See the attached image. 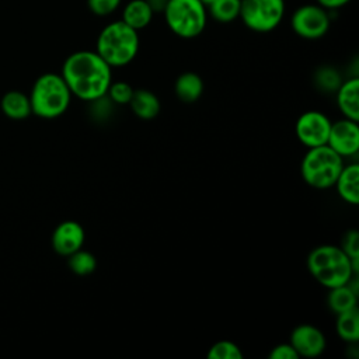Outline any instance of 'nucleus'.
<instances>
[{
    "label": "nucleus",
    "instance_id": "obj_1",
    "mask_svg": "<svg viewBox=\"0 0 359 359\" xmlns=\"http://www.w3.org/2000/svg\"><path fill=\"white\" fill-rule=\"evenodd\" d=\"M62 77L72 95L91 102L107 94L112 67L95 50H77L63 62Z\"/></svg>",
    "mask_w": 359,
    "mask_h": 359
},
{
    "label": "nucleus",
    "instance_id": "obj_2",
    "mask_svg": "<svg viewBox=\"0 0 359 359\" xmlns=\"http://www.w3.org/2000/svg\"><path fill=\"white\" fill-rule=\"evenodd\" d=\"M139 46V31L130 28L122 20H115L100 31L95 52L111 67H122L136 57Z\"/></svg>",
    "mask_w": 359,
    "mask_h": 359
},
{
    "label": "nucleus",
    "instance_id": "obj_3",
    "mask_svg": "<svg viewBox=\"0 0 359 359\" xmlns=\"http://www.w3.org/2000/svg\"><path fill=\"white\" fill-rule=\"evenodd\" d=\"M307 269L327 289L345 285L356 275L352 269L351 258L341 247L332 244H323L313 248L307 257Z\"/></svg>",
    "mask_w": 359,
    "mask_h": 359
},
{
    "label": "nucleus",
    "instance_id": "obj_4",
    "mask_svg": "<svg viewBox=\"0 0 359 359\" xmlns=\"http://www.w3.org/2000/svg\"><path fill=\"white\" fill-rule=\"evenodd\" d=\"M72 93L62 74L45 73L39 76L31 90L29 102L32 114L52 119L66 112L70 105Z\"/></svg>",
    "mask_w": 359,
    "mask_h": 359
},
{
    "label": "nucleus",
    "instance_id": "obj_5",
    "mask_svg": "<svg viewBox=\"0 0 359 359\" xmlns=\"http://www.w3.org/2000/svg\"><path fill=\"white\" fill-rule=\"evenodd\" d=\"M344 167L342 157L330 146L323 144L310 147L300 165V172L304 182L316 189H327L334 187Z\"/></svg>",
    "mask_w": 359,
    "mask_h": 359
},
{
    "label": "nucleus",
    "instance_id": "obj_6",
    "mask_svg": "<svg viewBox=\"0 0 359 359\" xmlns=\"http://www.w3.org/2000/svg\"><path fill=\"white\" fill-rule=\"evenodd\" d=\"M163 14L170 31L184 39L201 35L208 22V8L201 0H167Z\"/></svg>",
    "mask_w": 359,
    "mask_h": 359
},
{
    "label": "nucleus",
    "instance_id": "obj_7",
    "mask_svg": "<svg viewBox=\"0 0 359 359\" xmlns=\"http://www.w3.org/2000/svg\"><path fill=\"white\" fill-rule=\"evenodd\" d=\"M285 11V0H241L238 18L248 29L265 34L282 22Z\"/></svg>",
    "mask_w": 359,
    "mask_h": 359
},
{
    "label": "nucleus",
    "instance_id": "obj_8",
    "mask_svg": "<svg viewBox=\"0 0 359 359\" xmlns=\"http://www.w3.org/2000/svg\"><path fill=\"white\" fill-rule=\"evenodd\" d=\"M331 25L330 10L317 3H307L297 7L290 17L293 32L303 39H318L324 36Z\"/></svg>",
    "mask_w": 359,
    "mask_h": 359
},
{
    "label": "nucleus",
    "instance_id": "obj_9",
    "mask_svg": "<svg viewBox=\"0 0 359 359\" xmlns=\"http://www.w3.org/2000/svg\"><path fill=\"white\" fill-rule=\"evenodd\" d=\"M330 128L331 121L325 114L320 111H306L297 118L294 132L299 142L310 149L327 144Z\"/></svg>",
    "mask_w": 359,
    "mask_h": 359
},
{
    "label": "nucleus",
    "instance_id": "obj_10",
    "mask_svg": "<svg viewBox=\"0 0 359 359\" xmlns=\"http://www.w3.org/2000/svg\"><path fill=\"white\" fill-rule=\"evenodd\" d=\"M327 146H330L342 158L352 157L359 150V126L356 121L342 118L331 122Z\"/></svg>",
    "mask_w": 359,
    "mask_h": 359
},
{
    "label": "nucleus",
    "instance_id": "obj_11",
    "mask_svg": "<svg viewBox=\"0 0 359 359\" xmlns=\"http://www.w3.org/2000/svg\"><path fill=\"white\" fill-rule=\"evenodd\" d=\"M289 342L297 352L299 358H317L327 346V341L321 330L313 324H300L290 332Z\"/></svg>",
    "mask_w": 359,
    "mask_h": 359
},
{
    "label": "nucleus",
    "instance_id": "obj_12",
    "mask_svg": "<svg viewBox=\"0 0 359 359\" xmlns=\"http://www.w3.org/2000/svg\"><path fill=\"white\" fill-rule=\"evenodd\" d=\"M84 229L79 222L65 220L56 226L52 234L53 250L65 257L80 250L84 244Z\"/></svg>",
    "mask_w": 359,
    "mask_h": 359
},
{
    "label": "nucleus",
    "instance_id": "obj_13",
    "mask_svg": "<svg viewBox=\"0 0 359 359\" xmlns=\"http://www.w3.org/2000/svg\"><path fill=\"white\" fill-rule=\"evenodd\" d=\"M337 104L344 118L359 121V79L352 77L342 81L337 88Z\"/></svg>",
    "mask_w": 359,
    "mask_h": 359
},
{
    "label": "nucleus",
    "instance_id": "obj_14",
    "mask_svg": "<svg viewBox=\"0 0 359 359\" xmlns=\"http://www.w3.org/2000/svg\"><path fill=\"white\" fill-rule=\"evenodd\" d=\"M334 187L339 198L349 203L358 205L359 203V164L351 163L344 165Z\"/></svg>",
    "mask_w": 359,
    "mask_h": 359
},
{
    "label": "nucleus",
    "instance_id": "obj_15",
    "mask_svg": "<svg viewBox=\"0 0 359 359\" xmlns=\"http://www.w3.org/2000/svg\"><path fill=\"white\" fill-rule=\"evenodd\" d=\"M128 105L137 118L144 121L156 118L161 108L158 97L153 91L146 88L135 90Z\"/></svg>",
    "mask_w": 359,
    "mask_h": 359
},
{
    "label": "nucleus",
    "instance_id": "obj_16",
    "mask_svg": "<svg viewBox=\"0 0 359 359\" xmlns=\"http://www.w3.org/2000/svg\"><path fill=\"white\" fill-rule=\"evenodd\" d=\"M153 14L154 11L147 0H129L123 6L121 20L130 28L140 31L151 22Z\"/></svg>",
    "mask_w": 359,
    "mask_h": 359
},
{
    "label": "nucleus",
    "instance_id": "obj_17",
    "mask_svg": "<svg viewBox=\"0 0 359 359\" xmlns=\"http://www.w3.org/2000/svg\"><path fill=\"white\" fill-rule=\"evenodd\" d=\"M174 93L182 102H195L203 93V80L198 73L185 72L177 77Z\"/></svg>",
    "mask_w": 359,
    "mask_h": 359
},
{
    "label": "nucleus",
    "instance_id": "obj_18",
    "mask_svg": "<svg viewBox=\"0 0 359 359\" xmlns=\"http://www.w3.org/2000/svg\"><path fill=\"white\" fill-rule=\"evenodd\" d=\"M328 296H327V303L331 311L335 314L352 310L356 307L358 303V292L352 289L349 283L335 286L328 289Z\"/></svg>",
    "mask_w": 359,
    "mask_h": 359
},
{
    "label": "nucleus",
    "instance_id": "obj_19",
    "mask_svg": "<svg viewBox=\"0 0 359 359\" xmlns=\"http://www.w3.org/2000/svg\"><path fill=\"white\" fill-rule=\"evenodd\" d=\"M1 111L11 119H24L32 114L29 97L21 91H8L1 98Z\"/></svg>",
    "mask_w": 359,
    "mask_h": 359
},
{
    "label": "nucleus",
    "instance_id": "obj_20",
    "mask_svg": "<svg viewBox=\"0 0 359 359\" xmlns=\"http://www.w3.org/2000/svg\"><path fill=\"white\" fill-rule=\"evenodd\" d=\"M335 330L338 337L348 342L356 344L359 341V311L358 307L337 314Z\"/></svg>",
    "mask_w": 359,
    "mask_h": 359
},
{
    "label": "nucleus",
    "instance_id": "obj_21",
    "mask_svg": "<svg viewBox=\"0 0 359 359\" xmlns=\"http://www.w3.org/2000/svg\"><path fill=\"white\" fill-rule=\"evenodd\" d=\"M240 6L241 0H215L212 4H209L208 15H210L217 22H231L238 18L240 14Z\"/></svg>",
    "mask_w": 359,
    "mask_h": 359
},
{
    "label": "nucleus",
    "instance_id": "obj_22",
    "mask_svg": "<svg viewBox=\"0 0 359 359\" xmlns=\"http://www.w3.org/2000/svg\"><path fill=\"white\" fill-rule=\"evenodd\" d=\"M67 265L73 273L79 276H86L95 271L97 259L90 251L80 248L67 257Z\"/></svg>",
    "mask_w": 359,
    "mask_h": 359
},
{
    "label": "nucleus",
    "instance_id": "obj_23",
    "mask_svg": "<svg viewBox=\"0 0 359 359\" xmlns=\"http://www.w3.org/2000/svg\"><path fill=\"white\" fill-rule=\"evenodd\" d=\"M206 356L209 359H241L243 352L237 344L227 339H222L215 342L209 348Z\"/></svg>",
    "mask_w": 359,
    "mask_h": 359
},
{
    "label": "nucleus",
    "instance_id": "obj_24",
    "mask_svg": "<svg viewBox=\"0 0 359 359\" xmlns=\"http://www.w3.org/2000/svg\"><path fill=\"white\" fill-rule=\"evenodd\" d=\"M316 83L317 86L328 93H335L337 88L339 87V84L342 83L339 73L330 67V66H324L320 70H317L316 73Z\"/></svg>",
    "mask_w": 359,
    "mask_h": 359
},
{
    "label": "nucleus",
    "instance_id": "obj_25",
    "mask_svg": "<svg viewBox=\"0 0 359 359\" xmlns=\"http://www.w3.org/2000/svg\"><path fill=\"white\" fill-rule=\"evenodd\" d=\"M135 88L126 81H112L108 87L107 95L112 104L116 105H128Z\"/></svg>",
    "mask_w": 359,
    "mask_h": 359
},
{
    "label": "nucleus",
    "instance_id": "obj_26",
    "mask_svg": "<svg viewBox=\"0 0 359 359\" xmlns=\"http://www.w3.org/2000/svg\"><path fill=\"white\" fill-rule=\"evenodd\" d=\"M121 3L122 0H87V7L93 14L98 17H105L116 11Z\"/></svg>",
    "mask_w": 359,
    "mask_h": 359
},
{
    "label": "nucleus",
    "instance_id": "obj_27",
    "mask_svg": "<svg viewBox=\"0 0 359 359\" xmlns=\"http://www.w3.org/2000/svg\"><path fill=\"white\" fill-rule=\"evenodd\" d=\"M341 248L351 259H358L359 258V231L348 230L342 238Z\"/></svg>",
    "mask_w": 359,
    "mask_h": 359
},
{
    "label": "nucleus",
    "instance_id": "obj_28",
    "mask_svg": "<svg viewBox=\"0 0 359 359\" xmlns=\"http://www.w3.org/2000/svg\"><path fill=\"white\" fill-rule=\"evenodd\" d=\"M268 358H271V359H299V355L290 342H283V344H278L276 346H273L272 351L269 352Z\"/></svg>",
    "mask_w": 359,
    "mask_h": 359
},
{
    "label": "nucleus",
    "instance_id": "obj_29",
    "mask_svg": "<svg viewBox=\"0 0 359 359\" xmlns=\"http://www.w3.org/2000/svg\"><path fill=\"white\" fill-rule=\"evenodd\" d=\"M351 0H316L317 4H320L321 7L330 10V11H334V10H338L344 6H346Z\"/></svg>",
    "mask_w": 359,
    "mask_h": 359
},
{
    "label": "nucleus",
    "instance_id": "obj_30",
    "mask_svg": "<svg viewBox=\"0 0 359 359\" xmlns=\"http://www.w3.org/2000/svg\"><path fill=\"white\" fill-rule=\"evenodd\" d=\"M147 3L153 8V11H163L167 0H147Z\"/></svg>",
    "mask_w": 359,
    "mask_h": 359
},
{
    "label": "nucleus",
    "instance_id": "obj_31",
    "mask_svg": "<svg viewBox=\"0 0 359 359\" xmlns=\"http://www.w3.org/2000/svg\"><path fill=\"white\" fill-rule=\"evenodd\" d=\"M201 1H202V3H203L206 7H208V6H209V4H212L215 0H201Z\"/></svg>",
    "mask_w": 359,
    "mask_h": 359
}]
</instances>
